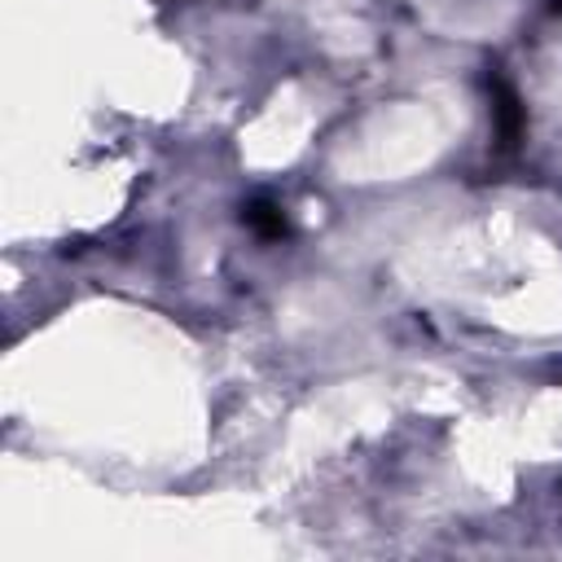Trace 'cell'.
Segmentation results:
<instances>
[{"mask_svg": "<svg viewBox=\"0 0 562 562\" xmlns=\"http://www.w3.org/2000/svg\"><path fill=\"white\" fill-rule=\"evenodd\" d=\"M487 97H492V132H496V149L501 154H514L522 145V132H527V110L514 92V83L487 66Z\"/></svg>", "mask_w": 562, "mask_h": 562, "instance_id": "obj_1", "label": "cell"}, {"mask_svg": "<svg viewBox=\"0 0 562 562\" xmlns=\"http://www.w3.org/2000/svg\"><path fill=\"white\" fill-rule=\"evenodd\" d=\"M241 220H246V228H250L255 237H263V241H281V237H290V220H285V211H281L272 198H255V202H246V206H241Z\"/></svg>", "mask_w": 562, "mask_h": 562, "instance_id": "obj_2", "label": "cell"}, {"mask_svg": "<svg viewBox=\"0 0 562 562\" xmlns=\"http://www.w3.org/2000/svg\"><path fill=\"white\" fill-rule=\"evenodd\" d=\"M549 9H553V13H562V0H549Z\"/></svg>", "mask_w": 562, "mask_h": 562, "instance_id": "obj_3", "label": "cell"}]
</instances>
